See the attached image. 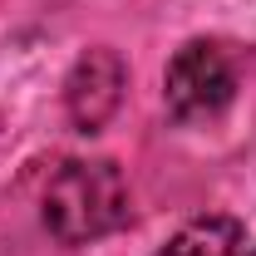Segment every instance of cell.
I'll return each mask as SVG.
<instances>
[{"mask_svg":"<svg viewBox=\"0 0 256 256\" xmlns=\"http://www.w3.org/2000/svg\"><path fill=\"white\" fill-rule=\"evenodd\" d=\"M124 60L114 54V50H89L84 60L69 69V79H64V108H69V118L84 128V133H94L114 118V108H118V98H124Z\"/></svg>","mask_w":256,"mask_h":256,"instance_id":"3957f363","label":"cell"},{"mask_svg":"<svg viewBox=\"0 0 256 256\" xmlns=\"http://www.w3.org/2000/svg\"><path fill=\"white\" fill-rule=\"evenodd\" d=\"M242 256H256V246H242Z\"/></svg>","mask_w":256,"mask_h":256,"instance_id":"5b68a950","label":"cell"},{"mask_svg":"<svg viewBox=\"0 0 256 256\" xmlns=\"http://www.w3.org/2000/svg\"><path fill=\"white\" fill-rule=\"evenodd\" d=\"M128 222V182L108 158H74L44 188V226L64 246H84Z\"/></svg>","mask_w":256,"mask_h":256,"instance_id":"6da1fadb","label":"cell"},{"mask_svg":"<svg viewBox=\"0 0 256 256\" xmlns=\"http://www.w3.org/2000/svg\"><path fill=\"white\" fill-rule=\"evenodd\" d=\"M242 246H246V236L232 217H197L158 256H242Z\"/></svg>","mask_w":256,"mask_h":256,"instance_id":"277c9868","label":"cell"},{"mask_svg":"<svg viewBox=\"0 0 256 256\" xmlns=\"http://www.w3.org/2000/svg\"><path fill=\"white\" fill-rule=\"evenodd\" d=\"M162 98H168L172 118H182V124H212V118H222L226 104L236 98V69H232V60L217 44L192 40V44H182L168 60Z\"/></svg>","mask_w":256,"mask_h":256,"instance_id":"7a4b0ae2","label":"cell"}]
</instances>
